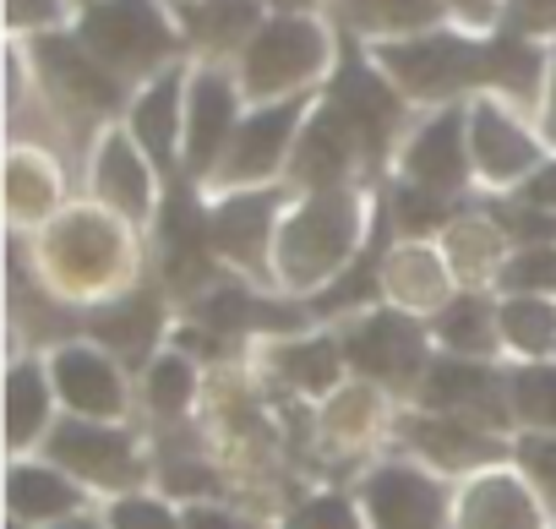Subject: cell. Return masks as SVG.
<instances>
[{"instance_id":"9a60e30c","label":"cell","mask_w":556,"mask_h":529,"mask_svg":"<svg viewBox=\"0 0 556 529\" xmlns=\"http://www.w3.org/2000/svg\"><path fill=\"white\" fill-rule=\"evenodd\" d=\"M344 126H350V137L361 142V153L366 159H382L388 153V142H393V131H399V121H404V93L388 83V72L371 61H344V72L328 83V99H323Z\"/></svg>"},{"instance_id":"f907efd6","label":"cell","mask_w":556,"mask_h":529,"mask_svg":"<svg viewBox=\"0 0 556 529\" xmlns=\"http://www.w3.org/2000/svg\"><path fill=\"white\" fill-rule=\"evenodd\" d=\"M175 7H186V0H175Z\"/></svg>"},{"instance_id":"4316f807","label":"cell","mask_w":556,"mask_h":529,"mask_svg":"<svg viewBox=\"0 0 556 529\" xmlns=\"http://www.w3.org/2000/svg\"><path fill=\"white\" fill-rule=\"evenodd\" d=\"M545 77H551V55L523 39V34H502L485 39V93L507 99V104H540L545 99Z\"/></svg>"},{"instance_id":"bcb514c9","label":"cell","mask_w":556,"mask_h":529,"mask_svg":"<svg viewBox=\"0 0 556 529\" xmlns=\"http://www.w3.org/2000/svg\"><path fill=\"white\" fill-rule=\"evenodd\" d=\"M518 197L529 202V207H545V213H556V159H545L523 186H518Z\"/></svg>"},{"instance_id":"836d02e7","label":"cell","mask_w":556,"mask_h":529,"mask_svg":"<svg viewBox=\"0 0 556 529\" xmlns=\"http://www.w3.org/2000/svg\"><path fill=\"white\" fill-rule=\"evenodd\" d=\"M502 350L518 361H551L556 355V295H507L496 306Z\"/></svg>"},{"instance_id":"b9f144b4","label":"cell","mask_w":556,"mask_h":529,"mask_svg":"<svg viewBox=\"0 0 556 529\" xmlns=\"http://www.w3.org/2000/svg\"><path fill=\"white\" fill-rule=\"evenodd\" d=\"M110 529H186V518L164 502V496H148V491H131V496H115L110 513H104Z\"/></svg>"},{"instance_id":"ffe728a7","label":"cell","mask_w":556,"mask_h":529,"mask_svg":"<svg viewBox=\"0 0 556 529\" xmlns=\"http://www.w3.org/2000/svg\"><path fill=\"white\" fill-rule=\"evenodd\" d=\"M469 175H475V159H469V110L442 104V110H437L431 121H420L415 137L404 142V180L453 197Z\"/></svg>"},{"instance_id":"f546056e","label":"cell","mask_w":556,"mask_h":529,"mask_svg":"<svg viewBox=\"0 0 556 529\" xmlns=\"http://www.w3.org/2000/svg\"><path fill=\"white\" fill-rule=\"evenodd\" d=\"M273 377L278 382H290L295 393H339L344 388V344L328 339V333H290V339H278L273 355H267Z\"/></svg>"},{"instance_id":"30bf717a","label":"cell","mask_w":556,"mask_h":529,"mask_svg":"<svg viewBox=\"0 0 556 529\" xmlns=\"http://www.w3.org/2000/svg\"><path fill=\"white\" fill-rule=\"evenodd\" d=\"M361 513L371 529H447L453 496L437 469L415 458H388L361 480Z\"/></svg>"},{"instance_id":"6da1fadb","label":"cell","mask_w":556,"mask_h":529,"mask_svg":"<svg viewBox=\"0 0 556 529\" xmlns=\"http://www.w3.org/2000/svg\"><path fill=\"white\" fill-rule=\"evenodd\" d=\"M39 279L61 295V301H83V306H104L126 290H137V240L131 224L115 218L110 207H66L61 218H50L39 229V251H34Z\"/></svg>"},{"instance_id":"44dd1931","label":"cell","mask_w":556,"mask_h":529,"mask_svg":"<svg viewBox=\"0 0 556 529\" xmlns=\"http://www.w3.org/2000/svg\"><path fill=\"white\" fill-rule=\"evenodd\" d=\"M186 83H191V72L169 66V72L153 77V83L131 99V110H126V131L137 137V148H142L164 175H175V153L186 148Z\"/></svg>"},{"instance_id":"5bb4252c","label":"cell","mask_w":556,"mask_h":529,"mask_svg":"<svg viewBox=\"0 0 556 529\" xmlns=\"http://www.w3.org/2000/svg\"><path fill=\"white\" fill-rule=\"evenodd\" d=\"M240 99H245L240 77H229L218 66L191 72V83H186V148H180L186 175H213L224 164V153H229V142L245 121Z\"/></svg>"},{"instance_id":"f6af8a7d","label":"cell","mask_w":556,"mask_h":529,"mask_svg":"<svg viewBox=\"0 0 556 529\" xmlns=\"http://www.w3.org/2000/svg\"><path fill=\"white\" fill-rule=\"evenodd\" d=\"M180 518H186V529H262L256 518L218 507V502H191V507H180Z\"/></svg>"},{"instance_id":"d6986e66","label":"cell","mask_w":556,"mask_h":529,"mask_svg":"<svg viewBox=\"0 0 556 529\" xmlns=\"http://www.w3.org/2000/svg\"><path fill=\"white\" fill-rule=\"evenodd\" d=\"M453 529H551V524H545V502L534 496V486L518 469L496 464L458 486Z\"/></svg>"},{"instance_id":"f35d334b","label":"cell","mask_w":556,"mask_h":529,"mask_svg":"<svg viewBox=\"0 0 556 529\" xmlns=\"http://www.w3.org/2000/svg\"><path fill=\"white\" fill-rule=\"evenodd\" d=\"M502 295H556V245H513L496 268Z\"/></svg>"},{"instance_id":"cb8c5ba5","label":"cell","mask_w":556,"mask_h":529,"mask_svg":"<svg viewBox=\"0 0 556 529\" xmlns=\"http://www.w3.org/2000/svg\"><path fill=\"white\" fill-rule=\"evenodd\" d=\"M355 159H366V153H361V142L350 137V126H344L328 104H317V110L306 115L301 142H295L290 175H295L306 191H344L350 175H355Z\"/></svg>"},{"instance_id":"7402d4cb","label":"cell","mask_w":556,"mask_h":529,"mask_svg":"<svg viewBox=\"0 0 556 529\" xmlns=\"http://www.w3.org/2000/svg\"><path fill=\"white\" fill-rule=\"evenodd\" d=\"M83 502H88V486L72 480L61 464H50V458H12V475H7V507H12L17 524L45 529V524L77 518Z\"/></svg>"},{"instance_id":"c3c4849f","label":"cell","mask_w":556,"mask_h":529,"mask_svg":"<svg viewBox=\"0 0 556 529\" xmlns=\"http://www.w3.org/2000/svg\"><path fill=\"white\" fill-rule=\"evenodd\" d=\"M45 529H110V524H99V518L77 513V518H61V524H45Z\"/></svg>"},{"instance_id":"ba28073f","label":"cell","mask_w":556,"mask_h":529,"mask_svg":"<svg viewBox=\"0 0 556 529\" xmlns=\"http://www.w3.org/2000/svg\"><path fill=\"white\" fill-rule=\"evenodd\" d=\"M39 88L72 115V121H104L126 110V83L77 39V34H39L34 39Z\"/></svg>"},{"instance_id":"e575fe53","label":"cell","mask_w":556,"mask_h":529,"mask_svg":"<svg viewBox=\"0 0 556 529\" xmlns=\"http://www.w3.org/2000/svg\"><path fill=\"white\" fill-rule=\"evenodd\" d=\"M382 426H388V415H382V388L377 382H344L339 393H328L323 431H328L333 448H366Z\"/></svg>"},{"instance_id":"d6a6232c","label":"cell","mask_w":556,"mask_h":529,"mask_svg":"<svg viewBox=\"0 0 556 529\" xmlns=\"http://www.w3.org/2000/svg\"><path fill=\"white\" fill-rule=\"evenodd\" d=\"M431 339L458 355V361H491V350L502 344V328H496V306L485 295H453L437 323H431Z\"/></svg>"},{"instance_id":"ab89813d","label":"cell","mask_w":556,"mask_h":529,"mask_svg":"<svg viewBox=\"0 0 556 529\" xmlns=\"http://www.w3.org/2000/svg\"><path fill=\"white\" fill-rule=\"evenodd\" d=\"M513 469L534 486L545 513H556V437L551 431H523L513 442Z\"/></svg>"},{"instance_id":"8992f818","label":"cell","mask_w":556,"mask_h":529,"mask_svg":"<svg viewBox=\"0 0 556 529\" xmlns=\"http://www.w3.org/2000/svg\"><path fill=\"white\" fill-rule=\"evenodd\" d=\"M339 344H344L350 371L361 382H377L382 393H393V388L420 393V382L431 371V339L415 323V312H399V306H371V312L350 317Z\"/></svg>"},{"instance_id":"7c38bea8","label":"cell","mask_w":556,"mask_h":529,"mask_svg":"<svg viewBox=\"0 0 556 529\" xmlns=\"http://www.w3.org/2000/svg\"><path fill=\"white\" fill-rule=\"evenodd\" d=\"M469 159H475V175L496 191H513L523 186L545 153H540V137L523 126L518 104L496 99V93H480L469 104Z\"/></svg>"},{"instance_id":"4fadbf2b","label":"cell","mask_w":556,"mask_h":529,"mask_svg":"<svg viewBox=\"0 0 556 529\" xmlns=\"http://www.w3.org/2000/svg\"><path fill=\"white\" fill-rule=\"evenodd\" d=\"M399 442L415 453V464L437 469V475H480V469H496L507 442L502 431L491 426H475V420H458V415H437V410H409L393 420Z\"/></svg>"},{"instance_id":"52a82bcc","label":"cell","mask_w":556,"mask_h":529,"mask_svg":"<svg viewBox=\"0 0 556 529\" xmlns=\"http://www.w3.org/2000/svg\"><path fill=\"white\" fill-rule=\"evenodd\" d=\"M45 458L61 464L88 491H110V496H131L142 486V475H148V458H142L137 437L121 420H77V415H66L50 431Z\"/></svg>"},{"instance_id":"7a4b0ae2","label":"cell","mask_w":556,"mask_h":529,"mask_svg":"<svg viewBox=\"0 0 556 529\" xmlns=\"http://www.w3.org/2000/svg\"><path fill=\"white\" fill-rule=\"evenodd\" d=\"M361 229H366V207H361L355 186L306 191L295 207H285V224H278V240H273L278 295H306L312 301L339 274H350V262L361 251Z\"/></svg>"},{"instance_id":"277c9868","label":"cell","mask_w":556,"mask_h":529,"mask_svg":"<svg viewBox=\"0 0 556 529\" xmlns=\"http://www.w3.org/2000/svg\"><path fill=\"white\" fill-rule=\"evenodd\" d=\"M333 66V39L312 12H273L240 50V88L256 104L301 99Z\"/></svg>"},{"instance_id":"d590c367","label":"cell","mask_w":556,"mask_h":529,"mask_svg":"<svg viewBox=\"0 0 556 529\" xmlns=\"http://www.w3.org/2000/svg\"><path fill=\"white\" fill-rule=\"evenodd\" d=\"M507 393H513V420L523 431L556 437V361H523L507 377Z\"/></svg>"},{"instance_id":"603a6c76","label":"cell","mask_w":556,"mask_h":529,"mask_svg":"<svg viewBox=\"0 0 556 529\" xmlns=\"http://www.w3.org/2000/svg\"><path fill=\"white\" fill-rule=\"evenodd\" d=\"M382 295L399 312H442L453 301V268L431 240H399L382 256Z\"/></svg>"},{"instance_id":"7bdbcfd3","label":"cell","mask_w":556,"mask_h":529,"mask_svg":"<svg viewBox=\"0 0 556 529\" xmlns=\"http://www.w3.org/2000/svg\"><path fill=\"white\" fill-rule=\"evenodd\" d=\"M7 23L12 34H28V39L55 34L66 23V0H7Z\"/></svg>"},{"instance_id":"83f0119b","label":"cell","mask_w":556,"mask_h":529,"mask_svg":"<svg viewBox=\"0 0 556 529\" xmlns=\"http://www.w3.org/2000/svg\"><path fill=\"white\" fill-rule=\"evenodd\" d=\"M61 197H66L61 164H55L45 148H17L12 164H7V213H12V224H17V229H28V224L45 229L50 218L66 213Z\"/></svg>"},{"instance_id":"2e32d148","label":"cell","mask_w":556,"mask_h":529,"mask_svg":"<svg viewBox=\"0 0 556 529\" xmlns=\"http://www.w3.org/2000/svg\"><path fill=\"white\" fill-rule=\"evenodd\" d=\"M420 410L458 415V420H475V426H491V431L513 426L507 377L496 366H485V361H458V355L431 361V371L420 382Z\"/></svg>"},{"instance_id":"1f68e13d","label":"cell","mask_w":556,"mask_h":529,"mask_svg":"<svg viewBox=\"0 0 556 529\" xmlns=\"http://www.w3.org/2000/svg\"><path fill=\"white\" fill-rule=\"evenodd\" d=\"M507 229L496 213H464L442 229V256L453 279H496V268L507 262Z\"/></svg>"},{"instance_id":"9c48e42d","label":"cell","mask_w":556,"mask_h":529,"mask_svg":"<svg viewBox=\"0 0 556 529\" xmlns=\"http://www.w3.org/2000/svg\"><path fill=\"white\" fill-rule=\"evenodd\" d=\"M306 115H312V110H306V99L256 104V110L240 121V131H235V142H229L224 164L213 169V180H218L224 191L273 186V175L295 159V142H301V131H306Z\"/></svg>"},{"instance_id":"e0dca14e","label":"cell","mask_w":556,"mask_h":529,"mask_svg":"<svg viewBox=\"0 0 556 529\" xmlns=\"http://www.w3.org/2000/svg\"><path fill=\"white\" fill-rule=\"evenodd\" d=\"M50 382L66 415L77 420H121L126 415V371L99 344H61L50 355Z\"/></svg>"},{"instance_id":"8d00e7d4","label":"cell","mask_w":556,"mask_h":529,"mask_svg":"<svg viewBox=\"0 0 556 529\" xmlns=\"http://www.w3.org/2000/svg\"><path fill=\"white\" fill-rule=\"evenodd\" d=\"M142 399H148V410H153L159 420L186 415L191 399H197V366H191V355H186V350L159 355V361L148 366V377H142Z\"/></svg>"},{"instance_id":"74e56055","label":"cell","mask_w":556,"mask_h":529,"mask_svg":"<svg viewBox=\"0 0 556 529\" xmlns=\"http://www.w3.org/2000/svg\"><path fill=\"white\" fill-rule=\"evenodd\" d=\"M388 224L399 229V240H426V235L447 229L453 213H447V197L442 191H426V186L404 180V186L388 191Z\"/></svg>"},{"instance_id":"5b68a950","label":"cell","mask_w":556,"mask_h":529,"mask_svg":"<svg viewBox=\"0 0 556 529\" xmlns=\"http://www.w3.org/2000/svg\"><path fill=\"white\" fill-rule=\"evenodd\" d=\"M371 61L388 72V83L409 99V104H453V93L464 88H485V45L469 39L464 28H431L415 39H393L377 45Z\"/></svg>"},{"instance_id":"f1b7e54d","label":"cell","mask_w":556,"mask_h":529,"mask_svg":"<svg viewBox=\"0 0 556 529\" xmlns=\"http://www.w3.org/2000/svg\"><path fill=\"white\" fill-rule=\"evenodd\" d=\"M175 23L207 55H240L267 17L262 0H186V7H175Z\"/></svg>"},{"instance_id":"8fae6325","label":"cell","mask_w":556,"mask_h":529,"mask_svg":"<svg viewBox=\"0 0 556 529\" xmlns=\"http://www.w3.org/2000/svg\"><path fill=\"white\" fill-rule=\"evenodd\" d=\"M278 207H285L278 186L224 191L207 207V235H213L218 262H229L240 274H273V240H278V224H285Z\"/></svg>"},{"instance_id":"d4e9b609","label":"cell","mask_w":556,"mask_h":529,"mask_svg":"<svg viewBox=\"0 0 556 529\" xmlns=\"http://www.w3.org/2000/svg\"><path fill=\"white\" fill-rule=\"evenodd\" d=\"M164 333V301L153 290H126L104 306H88V339L110 350L115 361H148V350Z\"/></svg>"},{"instance_id":"60d3db41","label":"cell","mask_w":556,"mask_h":529,"mask_svg":"<svg viewBox=\"0 0 556 529\" xmlns=\"http://www.w3.org/2000/svg\"><path fill=\"white\" fill-rule=\"evenodd\" d=\"M278 529H371V524H366V513H361V496L323 491V496H306Z\"/></svg>"},{"instance_id":"4dcf8cb0","label":"cell","mask_w":556,"mask_h":529,"mask_svg":"<svg viewBox=\"0 0 556 529\" xmlns=\"http://www.w3.org/2000/svg\"><path fill=\"white\" fill-rule=\"evenodd\" d=\"M339 17L377 50V45L442 28V0H339Z\"/></svg>"},{"instance_id":"7dc6e473","label":"cell","mask_w":556,"mask_h":529,"mask_svg":"<svg viewBox=\"0 0 556 529\" xmlns=\"http://www.w3.org/2000/svg\"><path fill=\"white\" fill-rule=\"evenodd\" d=\"M540 131H545V142H556V45H551V77H545V99H540Z\"/></svg>"},{"instance_id":"3957f363","label":"cell","mask_w":556,"mask_h":529,"mask_svg":"<svg viewBox=\"0 0 556 529\" xmlns=\"http://www.w3.org/2000/svg\"><path fill=\"white\" fill-rule=\"evenodd\" d=\"M77 39L121 83H153L180 55V23L164 12V0H88Z\"/></svg>"},{"instance_id":"484cf974","label":"cell","mask_w":556,"mask_h":529,"mask_svg":"<svg viewBox=\"0 0 556 529\" xmlns=\"http://www.w3.org/2000/svg\"><path fill=\"white\" fill-rule=\"evenodd\" d=\"M55 382H50V366L45 361H12L7 371V442L17 458H28L34 448L50 442V431L61 426L55 420Z\"/></svg>"},{"instance_id":"816d5d0a","label":"cell","mask_w":556,"mask_h":529,"mask_svg":"<svg viewBox=\"0 0 556 529\" xmlns=\"http://www.w3.org/2000/svg\"><path fill=\"white\" fill-rule=\"evenodd\" d=\"M551 529H556V524H551Z\"/></svg>"},{"instance_id":"ac0fdd59","label":"cell","mask_w":556,"mask_h":529,"mask_svg":"<svg viewBox=\"0 0 556 529\" xmlns=\"http://www.w3.org/2000/svg\"><path fill=\"white\" fill-rule=\"evenodd\" d=\"M93 197L99 207H110L115 218H126L131 229H142L159 207V164L137 148L131 131H110L99 137L93 153Z\"/></svg>"},{"instance_id":"681fc988","label":"cell","mask_w":556,"mask_h":529,"mask_svg":"<svg viewBox=\"0 0 556 529\" xmlns=\"http://www.w3.org/2000/svg\"><path fill=\"white\" fill-rule=\"evenodd\" d=\"M273 7H278V12H312L317 0H273Z\"/></svg>"},{"instance_id":"ee69618b","label":"cell","mask_w":556,"mask_h":529,"mask_svg":"<svg viewBox=\"0 0 556 529\" xmlns=\"http://www.w3.org/2000/svg\"><path fill=\"white\" fill-rule=\"evenodd\" d=\"M502 34H556V0H502Z\"/></svg>"}]
</instances>
